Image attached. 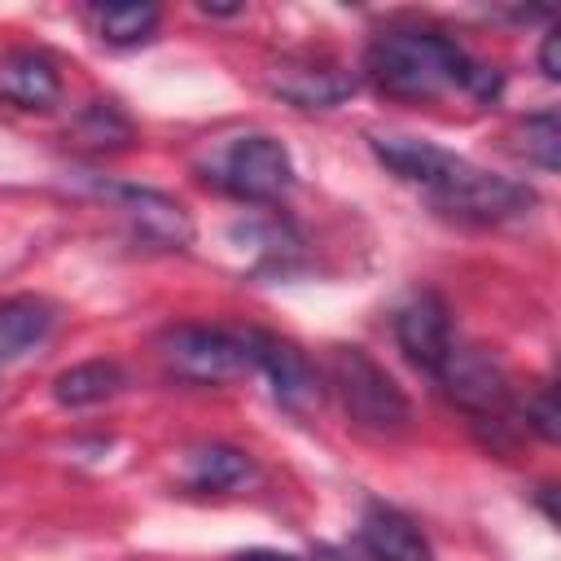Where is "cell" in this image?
I'll return each instance as SVG.
<instances>
[{
	"mask_svg": "<svg viewBox=\"0 0 561 561\" xmlns=\"http://www.w3.org/2000/svg\"><path fill=\"white\" fill-rule=\"evenodd\" d=\"M368 79L399 101H430L451 88L469 92L473 101H495L504 75L495 66L473 61L456 39L425 26H390L364 53Z\"/></svg>",
	"mask_w": 561,
	"mask_h": 561,
	"instance_id": "obj_1",
	"label": "cell"
},
{
	"mask_svg": "<svg viewBox=\"0 0 561 561\" xmlns=\"http://www.w3.org/2000/svg\"><path fill=\"white\" fill-rule=\"evenodd\" d=\"M324 381L333 386L342 412L368 434H403L412 421L408 394L364 346H329Z\"/></svg>",
	"mask_w": 561,
	"mask_h": 561,
	"instance_id": "obj_2",
	"label": "cell"
},
{
	"mask_svg": "<svg viewBox=\"0 0 561 561\" xmlns=\"http://www.w3.org/2000/svg\"><path fill=\"white\" fill-rule=\"evenodd\" d=\"M206 180L215 188H224L228 197H237V202L267 206V202H280L289 193L294 162H289V149L276 136L245 131V136H232L215 149V158L206 162Z\"/></svg>",
	"mask_w": 561,
	"mask_h": 561,
	"instance_id": "obj_3",
	"label": "cell"
},
{
	"mask_svg": "<svg viewBox=\"0 0 561 561\" xmlns=\"http://www.w3.org/2000/svg\"><path fill=\"white\" fill-rule=\"evenodd\" d=\"M434 381L478 425H504L508 403H513V386H508V373L500 368L495 355H486L478 346H465V342H451L447 355L434 368Z\"/></svg>",
	"mask_w": 561,
	"mask_h": 561,
	"instance_id": "obj_4",
	"label": "cell"
},
{
	"mask_svg": "<svg viewBox=\"0 0 561 561\" xmlns=\"http://www.w3.org/2000/svg\"><path fill=\"white\" fill-rule=\"evenodd\" d=\"M241 351H245V368H259L276 394V403L294 416H307L320 408L324 399V377L316 373V364L289 342V337H276L267 329H245L237 333Z\"/></svg>",
	"mask_w": 561,
	"mask_h": 561,
	"instance_id": "obj_5",
	"label": "cell"
},
{
	"mask_svg": "<svg viewBox=\"0 0 561 561\" xmlns=\"http://www.w3.org/2000/svg\"><path fill=\"white\" fill-rule=\"evenodd\" d=\"M162 368L175 381L188 386H219L232 381L245 368V351L237 342V333L228 329H210V324H175L162 333L158 342Z\"/></svg>",
	"mask_w": 561,
	"mask_h": 561,
	"instance_id": "obj_6",
	"label": "cell"
},
{
	"mask_svg": "<svg viewBox=\"0 0 561 561\" xmlns=\"http://www.w3.org/2000/svg\"><path fill=\"white\" fill-rule=\"evenodd\" d=\"M430 202L456 219H473V224H500V219H513L522 210L535 206V193L508 175H491L473 162H460L456 175L430 193Z\"/></svg>",
	"mask_w": 561,
	"mask_h": 561,
	"instance_id": "obj_7",
	"label": "cell"
},
{
	"mask_svg": "<svg viewBox=\"0 0 561 561\" xmlns=\"http://www.w3.org/2000/svg\"><path fill=\"white\" fill-rule=\"evenodd\" d=\"M88 188L110 206H118L131 232L158 250H184L193 241V219L175 197L145 184H123V180H88Z\"/></svg>",
	"mask_w": 561,
	"mask_h": 561,
	"instance_id": "obj_8",
	"label": "cell"
},
{
	"mask_svg": "<svg viewBox=\"0 0 561 561\" xmlns=\"http://www.w3.org/2000/svg\"><path fill=\"white\" fill-rule=\"evenodd\" d=\"M368 145H373L377 162H381L390 175H399L403 184H416L425 197L438 193V188L456 175V167L465 162L460 153L438 149L434 140H421V136H403V131H373Z\"/></svg>",
	"mask_w": 561,
	"mask_h": 561,
	"instance_id": "obj_9",
	"label": "cell"
},
{
	"mask_svg": "<svg viewBox=\"0 0 561 561\" xmlns=\"http://www.w3.org/2000/svg\"><path fill=\"white\" fill-rule=\"evenodd\" d=\"M267 88L298 110H329L355 92V75L316 57H280L267 66Z\"/></svg>",
	"mask_w": 561,
	"mask_h": 561,
	"instance_id": "obj_10",
	"label": "cell"
},
{
	"mask_svg": "<svg viewBox=\"0 0 561 561\" xmlns=\"http://www.w3.org/2000/svg\"><path fill=\"white\" fill-rule=\"evenodd\" d=\"M394 337H399V351L434 373L438 359L447 355V346L456 342L451 337V316H447V302L434 294V289H416L399 311H394Z\"/></svg>",
	"mask_w": 561,
	"mask_h": 561,
	"instance_id": "obj_11",
	"label": "cell"
},
{
	"mask_svg": "<svg viewBox=\"0 0 561 561\" xmlns=\"http://www.w3.org/2000/svg\"><path fill=\"white\" fill-rule=\"evenodd\" d=\"M0 96L18 110H53L61 101V75L39 48H9L0 57Z\"/></svg>",
	"mask_w": 561,
	"mask_h": 561,
	"instance_id": "obj_12",
	"label": "cell"
},
{
	"mask_svg": "<svg viewBox=\"0 0 561 561\" xmlns=\"http://www.w3.org/2000/svg\"><path fill=\"white\" fill-rule=\"evenodd\" d=\"M359 548L373 561H434L430 539L421 535V526L390 508V504H368L359 517Z\"/></svg>",
	"mask_w": 561,
	"mask_h": 561,
	"instance_id": "obj_13",
	"label": "cell"
},
{
	"mask_svg": "<svg viewBox=\"0 0 561 561\" xmlns=\"http://www.w3.org/2000/svg\"><path fill=\"white\" fill-rule=\"evenodd\" d=\"M53 307L44 298H4L0 302V368L26 359L35 346H44V337L53 333Z\"/></svg>",
	"mask_w": 561,
	"mask_h": 561,
	"instance_id": "obj_14",
	"label": "cell"
},
{
	"mask_svg": "<svg viewBox=\"0 0 561 561\" xmlns=\"http://www.w3.org/2000/svg\"><path fill=\"white\" fill-rule=\"evenodd\" d=\"M88 13V22H92V31H96V39H105L110 48H136V44H145V39H153V31H158V4H88L83 9Z\"/></svg>",
	"mask_w": 561,
	"mask_h": 561,
	"instance_id": "obj_15",
	"label": "cell"
},
{
	"mask_svg": "<svg viewBox=\"0 0 561 561\" xmlns=\"http://www.w3.org/2000/svg\"><path fill=\"white\" fill-rule=\"evenodd\" d=\"M123 390V368L114 359H88L75 364L66 373H57L53 381V399L61 408H88V403H105Z\"/></svg>",
	"mask_w": 561,
	"mask_h": 561,
	"instance_id": "obj_16",
	"label": "cell"
},
{
	"mask_svg": "<svg viewBox=\"0 0 561 561\" xmlns=\"http://www.w3.org/2000/svg\"><path fill=\"white\" fill-rule=\"evenodd\" d=\"M250 456L245 451H237V447H228V443H210V447H197L193 456H188V473H184V482L193 486V491H232V486H241L245 478H250Z\"/></svg>",
	"mask_w": 561,
	"mask_h": 561,
	"instance_id": "obj_17",
	"label": "cell"
},
{
	"mask_svg": "<svg viewBox=\"0 0 561 561\" xmlns=\"http://www.w3.org/2000/svg\"><path fill=\"white\" fill-rule=\"evenodd\" d=\"M517 149H522L535 167L557 171V167H561V118H557V110L530 114V118L517 127Z\"/></svg>",
	"mask_w": 561,
	"mask_h": 561,
	"instance_id": "obj_18",
	"label": "cell"
},
{
	"mask_svg": "<svg viewBox=\"0 0 561 561\" xmlns=\"http://www.w3.org/2000/svg\"><path fill=\"white\" fill-rule=\"evenodd\" d=\"M79 136H83L88 145H110V149H118V145L131 140V123L118 114L114 101H92V105L79 114Z\"/></svg>",
	"mask_w": 561,
	"mask_h": 561,
	"instance_id": "obj_19",
	"label": "cell"
},
{
	"mask_svg": "<svg viewBox=\"0 0 561 561\" xmlns=\"http://www.w3.org/2000/svg\"><path fill=\"white\" fill-rule=\"evenodd\" d=\"M522 421L543 438V443H557L561 434V416H557V399H552V386H535L526 399H522Z\"/></svg>",
	"mask_w": 561,
	"mask_h": 561,
	"instance_id": "obj_20",
	"label": "cell"
},
{
	"mask_svg": "<svg viewBox=\"0 0 561 561\" xmlns=\"http://www.w3.org/2000/svg\"><path fill=\"white\" fill-rule=\"evenodd\" d=\"M539 70L548 79H561V35L557 31H548L543 44H539Z\"/></svg>",
	"mask_w": 561,
	"mask_h": 561,
	"instance_id": "obj_21",
	"label": "cell"
},
{
	"mask_svg": "<svg viewBox=\"0 0 561 561\" xmlns=\"http://www.w3.org/2000/svg\"><path fill=\"white\" fill-rule=\"evenodd\" d=\"M316 561H373L364 548L359 552H351V548H333V543H324V548H316Z\"/></svg>",
	"mask_w": 561,
	"mask_h": 561,
	"instance_id": "obj_22",
	"label": "cell"
},
{
	"mask_svg": "<svg viewBox=\"0 0 561 561\" xmlns=\"http://www.w3.org/2000/svg\"><path fill=\"white\" fill-rule=\"evenodd\" d=\"M232 561H294V557H285V552H263V548H254V552H241V557H232Z\"/></svg>",
	"mask_w": 561,
	"mask_h": 561,
	"instance_id": "obj_23",
	"label": "cell"
}]
</instances>
